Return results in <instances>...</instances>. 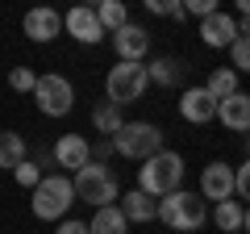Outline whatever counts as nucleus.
Masks as SVG:
<instances>
[{
    "mask_svg": "<svg viewBox=\"0 0 250 234\" xmlns=\"http://www.w3.org/2000/svg\"><path fill=\"white\" fill-rule=\"evenodd\" d=\"M21 29H25L29 42H54V38L62 34V17L50 4H34V9L21 17Z\"/></svg>",
    "mask_w": 250,
    "mask_h": 234,
    "instance_id": "1a4fd4ad",
    "label": "nucleus"
},
{
    "mask_svg": "<svg viewBox=\"0 0 250 234\" xmlns=\"http://www.w3.org/2000/svg\"><path fill=\"white\" fill-rule=\"evenodd\" d=\"M108 142H113V151L121 155V159H150L154 151H163V130L154 126V121H121L117 126V134H108Z\"/></svg>",
    "mask_w": 250,
    "mask_h": 234,
    "instance_id": "39448f33",
    "label": "nucleus"
},
{
    "mask_svg": "<svg viewBox=\"0 0 250 234\" xmlns=\"http://www.w3.org/2000/svg\"><path fill=\"white\" fill-rule=\"evenodd\" d=\"M83 4H88V9H96V4H100V0H83Z\"/></svg>",
    "mask_w": 250,
    "mask_h": 234,
    "instance_id": "2f4dec72",
    "label": "nucleus"
},
{
    "mask_svg": "<svg viewBox=\"0 0 250 234\" xmlns=\"http://www.w3.org/2000/svg\"><path fill=\"white\" fill-rule=\"evenodd\" d=\"M146 9L154 13V17H171V21H184V4L179 0H142Z\"/></svg>",
    "mask_w": 250,
    "mask_h": 234,
    "instance_id": "a878e982",
    "label": "nucleus"
},
{
    "mask_svg": "<svg viewBox=\"0 0 250 234\" xmlns=\"http://www.w3.org/2000/svg\"><path fill=\"white\" fill-rule=\"evenodd\" d=\"M200 197L208 201V205H217V201L233 197V167L229 163H208L205 171H200Z\"/></svg>",
    "mask_w": 250,
    "mask_h": 234,
    "instance_id": "ddd939ff",
    "label": "nucleus"
},
{
    "mask_svg": "<svg viewBox=\"0 0 250 234\" xmlns=\"http://www.w3.org/2000/svg\"><path fill=\"white\" fill-rule=\"evenodd\" d=\"M54 234H88V222H75V217H67V222H59V230Z\"/></svg>",
    "mask_w": 250,
    "mask_h": 234,
    "instance_id": "c756f323",
    "label": "nucleus"
},
{
    "mask_svg": "<svg viewBox=\"0 0 250 234\" xmlns=\"http://www.w3.org/2000/svg\"><path fill=\"white\" fill-rule=\"evenodd\" d=\"M246 38H250V29H242V34L229 42V67H233L238 75L250 71V42H246Z\"/></svg>",
    "mask_w": 250,
    "mask_h": 234,
    "instance_id": "b1692460",
    "label": "nucleus"
},
{
    "mask_svg": "<svg viewBox=\"0 0 250 234\" xmlns=\"http://www.w3.org/2000/svg\"><path fill=\"white\" fill-rule=\"evenodd\" d=\"M213 121H221V126H225V130H233V134H246V130H250V96L238 88L233 96L217 100Z\"/></svg>",
    "mask_w": 250,
    "mask_h": 234,
    "instance_id": "4468645a",
    "label": "nucleus"
},
{
    "mask_svg": "<svg viewBox=\"0 0 250 234\" xmlns=\"http://www.w3.org/2000/svg\"><path fill=\"white\" fill-rule=\"evenodd\" d=\"M88 234H129V222L117 205H100L88 222Z\"/></svg>",
    "mask_w": 250,
    "mask_h": 234,
    "instance_id": "aec40b11",
    "label": "nucleus"
},
{
    "mask_svg": "<svg viewBox=\"0 0 250 234\" xmlns=\"http://www.w3.org/2000/svg\"><path fill=\"white\" fill-rule=\"evenodd\" d=\"M113 50H117V59H134V63H142L146 54H150V29L125 21L121 29H113Z\"/></svg>",
    "mask_w": 250,
    "mask_h": 234,
    "instance_id": "9d476101",
    "label": "nucleus"
},
{
    "mask_svg": "<svg viewBox=\"0 0 250 234\" xmlns=\"http://www.w3.org/2000/svg\"><path fill=\"white\" fill-rule=\"evenodd\" d=\"M34 105L42 109L46 117H67L75 109V84L67 80V75H59V71H46V75H38V84H34Z\"/></svg>",
    "mask_w": 250,
    "mask_h": 234,
    "instance_id": "0eeeda50",
    "label": "nucleus"
},
{
    "mask_svg": "<svg viewBox=\"0 0 250 234\" xmlns=\"http://www.w3.org/2000/svg\"><path fill=\"white\" fill-rule=\"evenodd\" d=\"M13 180H17L21 188H34V184L42 180V167H38V163H29V159H21L17 167H13Z\"/></svg>",
    "mask_w": 250,
    "mask_h": 234,
    "instance_id": "bb28decb",
    "label": "nucleus"
},
{
    "mask_svg": "<svg viewBox=\"0 0 250 234\" xmlns=\"http://www.w3.org/2000/svg\"><path fill=\"white\" fill-rule=\"evenodd\" d=\"M184 59H175V54H159L154 63H146V75H150L159 88H175V84H184Z\"/></svg>",
    "mask_w": 250,
    "mask_h": 234,
    "instance_id": "a211bd4d",
    "label": "nucleus"
},
{
    "mask_svg": "<svg viewBox=\"0 0 250 234\" xmlns=\"http://www.w3.org/2000/svg\"><path fill=\"white\" fill-rule=\"evenodd\" d=\"M125 121V113H121V105H113V100H100L96 109H92V126L100 130V134H117V126Z\"/></svg>",
    "mask_w": 250,
    "mask_h": 234,
    "instance_id": "5701e85b",
    "label": "nucleus"
},
{
    "mask_svg": "<svg viewBox=\"0 0 250 234\" xmlns=\"http://www.w3.org/2000/svg\"><path fill=\"white\" fill-rule=\"evenodd\" d=\"M21 159H29V142H25V134H17V130H0V167L13 171Z\"/></svg>",
    "mask_w": 250,
    "mask_h": 234,
    "instance_id": "6ab92c4d",
    "label": "nucleus"
},
{
    "mask_svg": "<svg viewBox=\"0 0 250 234\" xmlns=\"http://www.w3.org/2000/svg\"><path fill=\"white\" fill-rule=\"evenodd\" d=\"M71 188H75V201H83V205H113L117 197H121V184H117V176L108 171V163H83L80 171L71 176Z\"/></svg>",
    "mask_w": 250,
    "mask_h": 234,
    "instance_id": "20e7f679",
    "label": "nucleus"
},
{
    "mask_svg": "<svg viewBox=\"0 0 250 234\" xmlns=\"http://www.w3.org/2000/svg\"><path fill=\"white\" fill-rule=\"evenodd\" d=\"M159 217L163 226H171V230L179 234H196L200 226L208 222V201L200 197V192H188V188H175L167 192V197H159Z\"/></svg>",
    "mask_w": 250,
    "mask_h": 234,
    "instance_id": "f257e3e1",
    "label": "nucleus"
},
{
    "mask_svg": "<svg viewBox=\"0 0 250 234\" xmlns=\"http://www.w3.org/2000/svg\"><path fill=\"white\" fill-rule=\"evenodd\" d=\"M179 4H184V17H208L221 9V0H179Z\"/></svg>",
    "mask_w": 250,
    "mask_h": 234,
    "instance_id": "c85d7f7f",
    "label": "nucleus"
},
{
    "mask_svg": "<svg viewBox=\"0 0 250 234\" xmlns=\"http://www.w3.org/2000/svg\"><path fill=\"white\" fill-rule=\"evenodd\" d=\"M92 13H96V21H100V29H104V34H113V29H121L125 21H129V9H125V0H100Z\"/></svg>",
    "mask_w": 250,
    "mask_h": 234,
    "instance_id": "4be33fe9",
    "label": "nucleus"
},
{
    "mask_svg": "<svg viewBox=\"0 0 250 234\" xmlns=\"http://www.w3.org/2000/svg\"><path fill=\"white\" fill-rule=\"evenodd\" d=\"M62 29L75 38V42H88V46H96L100 38H104V29H100V21H96V13L88 9V4H75V9H67L62 13Z\"/></svg>",
    "mask_w": 250,
    "mask_h": 234,
    "instance_id": "f8f14e48",
    "label": "nucleus"
},
{
    "mask_svg": "<svg viewBox=\"0 0 250 234\" xmlns=\"http://www.w3.org/2000/svg\"><path fill=\"white\" fill-rule=\"evenodd\" d=\"M54 163H59V167H67V171H80L83 163L92 159V146H88V138L83 134H62L59 142H54Z\"/></svg>",
    "mask_w": 250,
    "mask_h": 234,
    "instance_id": "2eb2a0df",
    "label": "nucleus"
},
{
    "mask_svg": "<svg viewBox=\"0 0 250 234\" xmlns=\"http://www.w3.org/2000/svg\"><path fill=\"white\" fill-rule=\"evenodd\" d=\"M242 29H246V17H229L225 9H217L208 17H200V42L213 46V50H225Z\"/></svg>",
    "mask_w": 250,
    "mask_h": 234,
    "instance_id": "6e6552de",
    "label": "nucleus"
},
{
    "mask_svg": "<svg viewBox=\"0 0 250 234\" xmlns=\"http://www.w3.org/2000/svg\"><path fill=\"white\" fill-rule=\"evenodd\" d=\"M146 88H150L146 63H134V59H117L104 75V100H113V105H134V100H142Z\"/></svg>",
    "mask_w": 250,
    "mask_h": 234,
    "instance_id": "423d86ee",
    "label": "nucleus"
},
{
    "mask_svg": "<svg viewBox=\"0 0 250 234\" xmlns=\"http://www.w3.org/2000/svg\"><path fill=\"white\" fill-rule=\"evenodd\" d=\"M213 113H217V100L208 96L200 84H192V88L179 92V117H184V121H192V126H208Z\"/></svg>",
    "mask_w": 250,
    "mask_h": 234,
    "instance_id": "9b49d317",
    "label": "nucleus"
},
{
    "mask_svg": "<svg viewBox=\"0 0 250 234\" xmlns=\"http://www.w3.org/2000/svg\"><path fill=\"white\" fill-rule=\"evenodd\" d=\"M233 201H242V205L250 201V163L233 167Z\"/></svg>",
    "mask_w": 250,
    "mask_h": 234,
    "instance_id": "cd10ccee",
    "label": "nucleus"
},
{
    "mask_svg": "<svg viewBox=\"0 0 250 234\" xmlns=\"http://www.w3.org/2000/svg\"><path fill=\"white\" fill-rule=\"evenodd\" d=\"M138 188L150 192V197H167V192L184 188V155L163 146L150 159H142V167H138Z\"/></svg>",
    "mask_w": 250,
    "mask_h": 234,
    "instance_id": "f03ea898",
    "label": "nucleus"
},
{
    "mask_svg": "<svg viewBox=\"0 0 250 234\" xmlns=\"http://www.w3.org/2000/svg\"><path fill=\"white\" fill-rule=\"evenodd\" d=\"M238 80H242V75L233 71V67H213V71H208V80L200 84V88H205L213 100H225V96H233V92L242 88Z\"/></svg>",
    "mask_w": 250,
    "mask_h": 234,
    "instance_id": "412c9836",
    "label": "nucleus"
},
{
    "mask_svg": "<svg viewBox=\"0 0 250 234\" xmlns=\"http://www.w3.org/2000/svg\"><path fill=\"white\" fill-rule=\"evenodd\" d=\"M29 205H34V217L38 222H59L67 217V209L75 205V188H71V176H62V171H46L42 180L29 188Z\"/></svg>",
    "mask_w": 250,
    "mask_h": 234,
    "instance_id": "7ed1b4c3",
    "label": "nucleus"
},
{
    "mask_svg": "<svg viewBox=\"0 0 250 234\" xmlns=\"http://www.w3.org/2000/svg\"><path fill=\"white\" fill-rule=\"evenodd\" d=\"M117 209L125 213V222H154V213H159V197H150V192H142V188H129Z\"/></svg>",
    "mask_w": 250,
    "mask_h": 234,
    "instance_id": "f3484780",
    "label": "nucleus"
},
{
    "mask_svg": "<svg viewBox=\"0 0 250 234\" xmlns=\"http://www.w3.org/2000/svg\"><path fill=\"white\" fill-rule=\"evenodd\" d=\"M34 84H38V71H34V67H13V71H9V88L21 92V96L34 92Z\"/></svg>",
    "mask_w": 250,
    "mask_h": 234,
    "instance_id": "393cba45",
    "label": "nucleus"
},
{
    "mask_svg": "<svg viewBox=\"0 0 250 234\" xmlns=\"http://www.w3.org/2000/svg\"><path fill=\"white\" fill-rule=\"evenodd\" d=\"M233 9H238V17H246V13H250V0H233Z\"/></svg>",
    "mask_w": 250,
    "mask_h": 234,
    "instance_id": "7c9ffc66",
    "label": "nucleus"
},
{
    "mask_svg": "<svg viewBox=\"0 0 250 234\" xmlns=\"http://www.w3.org/2000/svg\"><path fill=\"white\" fill-rule=\"evenodd\" d=\"M208 213H213V226H217L221 234H242V230H246V205L233 201V197L208 205Z\"/></svg>",
    "mask_w": 250,
    "mask_h": 234,
    "instance_id": "dca6fc26",
    "label": "nucleus"
}]
</instances>
